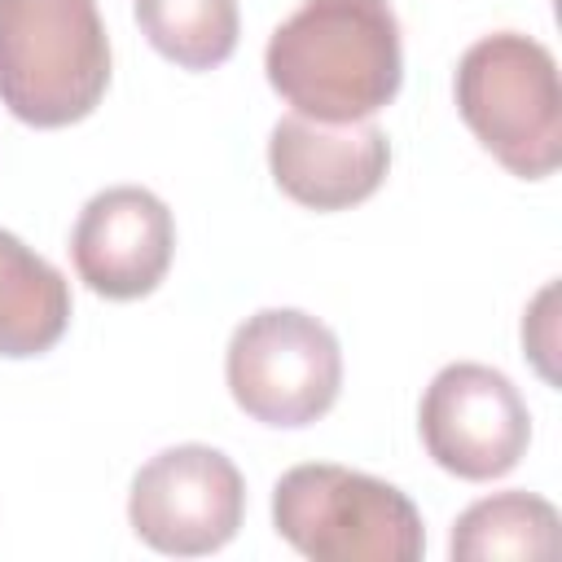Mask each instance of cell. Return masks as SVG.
<instances>
[{"label":"cell","instance_id":"1","mask_svg":"<svg viewBox=\"0 0 562 562\" xmlns=\"http://www.w3.org/2000/svg\"><path fill=\"white\" fill-rule=\"evenodd\" d=\"M272 92L303 119L360 123L404 83L400 18L391 0H303L268 40Z\"/></svg>","mask_w":562,"mask_h":562},{"label":"cell","instance_id":"2","mask_svg":"<svg viewBox=\"0 0 562 562\" xmlns=\"http://www.w3.org/2000/svg\"><path fill=\"white\" fill-rule=\"evenodd\" d=\"M110 88L97 0H0V101L31 127H70Z\"/></svg>","mask_w":562,"mask_h":562},{"label":"cell","instance_id":"3","mask_svg":"<svg viewBox=\"0 0 562 562\" xmlns=\"http://www.w3.org/2000/svg\"><path fill=\"white\" fill-rule=\"evenodd\" d=\"M457 110L474 140L522 180H544L562 162V83L553 53L522 35L496 31L474 40L457 61Z\"/></svg>","mask_w":562,"mask_h":562},{"label":"cell","instance_id":"4","mask_svg":"<svg viewBox=\"0 0 562 562\" xmlns=\"http://www.w3.org/2000/svg\"><path fill=\"white\" fill-rule=\"evenodd\" d=\"M272 527L316 562H417L426 553L422 514L395 483L329 461L277 479Z\"/></svg>","mask_w":562,"mask_h":562},{"label":"cell","instance_id":"5","mask_svg":"<svg viewBox=\"0 0 562 562\" xmlns=\"http://www.w3.org/2000/svg\"><path fill=\"white\" fill-rule=\"evenodd\" d=\"M224 378L246 417L299 430L334 408L342 351L325 321L299 307H263L233 329Z\"/></svg>","mask_w":562,"mask_h":562},{"label":"cell","instance_id":"6","mask_svg":"<svg viewBox=\"0 0 562 562\" xmlns=\"http://www.w3.org/2000/svg\"><path fill=\"white\" fill-rule=\"evenodd\" d=\"M246 514L241 470L206 443H176L149 457L127 492L132 531L171 558L224 549Z\"/></svg>","mask_w":562,"mask_h":562},{"label":"cell","instance_id":"7","mask_svg":"<svg viewBox=\"0 0 562 562\" xmlns=\"http://www.w3.org/2000/svg\"><path fill=\"white\" fill-rule=\"evenodd\" d=\"M417 426L430 461L470 483L509 474L531 443V413L518 386L474 360L443 364L430 378Z\"/></svg>","mask_w":562,"mask_h":562},{"label":"cell","instance_id":"8","mask_svg":"<svg viewBox=\"0 0 562 562\" xmlns=\"http://www.w3.org/2000/svg\"><path fill=\"white\" fill-rule=\"evenodd\" d=\"M176 255V220L167 202L140 184H114L88 198L70 233L79 281L114 303L158 290Z\"/></svg>","mask_w":562,"mask_h":562},{"label":"cell","instance_id":"9","mask_svg":"<svg viewBox=\"0 0 562 562\" xmlns=\"http://www.w3.org/2000/svg\"><path fill=\"white\" fill-rule=\"evenodd\" d=\"M277 189L307 211H347L373 198L391 167V140L378 123H316L285 114L268 136Z\"/></svg>","mask_w":562,"mask_h":562},{"label":"cell","instance_id":"10","mask_svg":"<svg viewBox=\"0 0 562 562\" xmlns=\"http://www.w3.org/2000/svg\"><path fill=\"white\" fill-rule=\"evenodd\" d=\"M70 325L66 277L22 237L0 228V356L26 360L61 342Z\"/></svg>","mask_w":562,"mask_h":562},{"label":"cell","instance_id":"11","mask_svg":"<svg viewBox=\"0 0 562 562\" xmlns=\"http://www.w3.org/2000/svg\"><path fill=\"white\" fill-rule=\"evenodd\" d=\"M558 549V509L536 492H496L474 501L448 540V553L461 562L496 558H553Z\"/></svg>","mask_w":562,"mask_h":562},{"label":"cell","instance_id":"12","mask_svg":"<svg viewBox=\"0 0 562 562\" xmlns=\"http://www.w3.org/2000/svg\"><path fill=\"white\" fill-rule=\"evenodd\" d=\"M140 35L180 70H211L233 57L241 13L237 0H132Z\"/></svg>","mask_w":562,"mask_h":562}]
</instances>
